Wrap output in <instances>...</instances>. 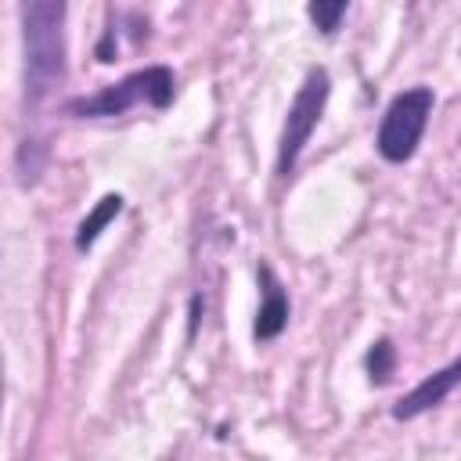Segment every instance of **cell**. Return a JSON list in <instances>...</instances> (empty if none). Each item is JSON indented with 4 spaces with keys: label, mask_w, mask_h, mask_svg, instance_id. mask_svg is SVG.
<instances>
[{
    "label": "cell",
    "mask_w": 461,
    "mask_h": 461,
    "mask_svg": "<svg viewBox=\"0 0 461 461\" xmlns=\"http://www.w3.org/2000/svg\"><path fill=\"white\" fill-rule=\"evenodd\" d=\"M25 40V108H40L65 83V4L29 0L22 4Z\"/></svg>",
    "instance_id": "cell-1"
},
{
    "label": "cell",
    "mask_w": 461,
    "mask_h": 461,
    "mask_svg": "<svg viewBox=\"0 0 461 461\" xmlns=\"http://www.w3.org/2000/svg\"><path fill=\"white\" fill-rule=\"evenodd\" d=\"M173 94H176L173 68L169 65H148V68L122 76L119 83H108L104 90H97L90 97L65 101V112L76 119H115V115H126L130 108H137L140 101L162 112L173 104Z\"/></svg>",
    "instance_id": "cell-2"
},
{
    "label": "cell",
    "mask_w": 461,
    "mask_h": 461,
    "mask_svg": "<svg viewBox=\"0 0 461 461\" xmlns=\"http://www.w3.org/2000/svg\"><path fill=\"white\" fill-rule=\"evenodd\" d=\"M432 108H436L432 86L418 83V86L400 90L382 112V122H378V133H375V151L393 166L411 162L425 130H429Z\"/></svg>",
    "instance_id": "cell-3"
},
{
    "label": "cell",
    "mask_w": 461,
    "mask_h": 461,
    "mask_svg": "<svg viewBox=\"0 0 461 461\" xmlns=\"http://www.w3.org/2000/svg\"><path fill=\"white\" fill-rule=\"evenodd\" d=\"M328 97H331V76L324 65H313L303 76V83H299V90L285 112V126H281V140H277V162H274L277 176H288L295 169L303 148L310 144V137H313V130L328 108Z\"/></svg>",
    "instance_id": "cell-4"
},
{
    "label": "cell",
    "mask_w": 461,
    "mask_h": 461,
    "mask_svg": "<svg viewBox=\"0 0 461 461\" xmlns=\"http://www.w3.org/2000/svg\"><path fill=\"white\" fill-rule=\"evenodd\" d=\"M461 385V357H454L450 364H443L439 371H432V375H425L411 393H403L396 403H393V418L396 421H414V418H421L425 411H432V407H439L454 389Z\"/></svg>",
    "instance_id": "cell-5"
},
{
    "label": "cell",
    "mask_w": 461,
    "mask_h": 461,
    "mask_svg": "<svg viewBox=\"0 0 461 461\" xmlns=\"http://www.w3.org/2000/svg\"><path fill=\"white\" fill-rule=\"evenodd\" d=\"M259 310H256V324H252V339L256 342H270L277 339L285 328H288V313H292V303H288V292L285 285L277 281V274L259 263Z\"/></svg>",
    "instance_id": "cell-6"
},
{
    "label": "cell",
    "mask_w": 461,
    "mask_h": 461,
    "mask_svg": "<svg viewBox=\"0 0 461 461\" xmlns=\"http://www.w3.org/2000/svg\"><path fill=\"white\" fill-rule=\"evenodd\" d=\"M122 205H126V198L119 194V191H108V194H101V202L79 220V227H76V249L79 252H90L94 249V241L101 238V230L122 212Z\"/></svg>",
    "instance_id": "cell-7"
},
{
    "label": "cell",
    "mask_w": 461,
    "mask_h": 461,
    "mask_svg": "<svg viewBox=\"0 0 461 461\" xmlns=\"http://www.w3.org/2000/svg\"><path fill=\"white\" fill-rule=\"evenodd\" d=\"M47 155H50V144L47 137H25L18 144V155H14V169H18V184L22 187H32L43 169H47Z\"/></svg>",
    "instance_id": "cell-8"
},
{
    "label": "cell",
    "mask_w": 461,
    "mask_h": 461,
    "mask_svg": "<svg viewBox=\"0 0 461 461\" xmlns=\"http://www.w3.org/2000/svg\"><path fill=\"white\" fill-rule=\"evenodd\" d=\"M396 360H400V353H396V342L389 339V335H378L371 346H367V353H364V371H367V382L378 389V385H385L393 375H396Z\"/></svg>",
    "instance_id": "cell-9"
},
{
    "label": "cell",
    "mask_w": 461,
    "mask_h": 461,
    "mask_svg": "<svg viewBox=\"0 0 461 461\" xmlns=\"http://www.w3.org/2000/svg\"><path fill=\"white\" fill-rule=\"evenodd\" d=\"M346 11H349V4H346V0H310V4H306L310 22H313L324 36L339 32V22L346 18Z\"/></svg>",
    "instance_id": "cell-10"
},
{
    "label": "cell",
    "mask_w": 461,
    "mask_h": 461,
    "mask_svg": "<svg viewBox=\"0 0 461 461\" xmlns=\"http://www.w3.org/2000/svg\"><path fill=\"white\" fill-rule=\"evenodd\" d=\"M97 61L101 65H112L115 61V54H119V43H115V25H108L104 32H101V40H97Z\"/></svg>",
    "instance_id": "cell-11"
},
{
    "label": "cell",
    "mask_w": 461,
    "mask_h": 461,
    "mask_svg": "<svg viewBox=\"0 0 461 461\" xmlns=\"http://www.w3.org/2000/svg\"><path fill=\"white\" fill-rule=\"evenodd\" d=\"M202 310H205L202 295H191V313H187V339H194V331H198V321H202Z\"/></svg>",
    "instance_id": "cell-12"
}]
</instances>
